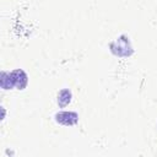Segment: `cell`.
I'll use <instances>...</instances> for the list:
<instances>
[{"mask_svg": "<svg viewBox=\"0 0 157 157\" xmlns=\"http://www.w3.org/2000/svg\"><path fill=\"white\" fill-rule=\"evenodd\" d=\"M71 98H72V93L69 88H63L61 91H59L58 99H56L59 108H65L66 105H69L71 102Z\"/></svg>", "mask_w": 157, "mask_h": 157, "instance_id": "obj_4", "label": "cell"}, {"mask_svg": "<svg viewBox=\"0 0 157 157\" xmlns=\"http://www.w3.org/2000/svg\"><path fill=\"white\" fill-rule=\"evenodd\" d=\"M10 78H11V85L12 87L22 91L26 88L28 83V76L22 69H16L10 71Z\"/></svg>", "mask_w": 157, "mask_h": 157, "instance_id": "obj_2", "label": "cell"}, {"mask_svg": "<svg viewBox=\"0 0 157 157\" xmlns=\"http://www.w3.org/2000/svg\"><path fill=\"white\" fill-rule=\"evenodd\" d=\"M0 86L2 90H12V85H11V78H10V72L7 71H1V76H0Z\"/></svg>", "mask_w": 157, "mask_h": 157, "instance_id": "obj_5", "label": "cell"}, {"mask_svg": "<svg viewBox=\"0 0 157 157\" xmlns=\"http://www.w3.org/2000/svg\"><path fill=\"white\" fill-rule=\"evenodd\" d=\"M109 49L115 56H119V58H129L134 54L130 38L126 34H121L117 39H114L109 44Z\"/></svg>", "mask_w": 157, "mask_h": 157, "instance_id": "obj_1", "label": "cell"}, {"mask_svg": "<svg viewBox=\"0 0 157 157\" xmlns=\"http://www.w3.org/2000/svg\"><path fill=\"white\" fill-rule=\"evenodd\" d=\"M54 119L58 124L65 125V126H71L77 124L78 121V114L76 112H67V110H61L55 113Z\"/></svg>", "mask_w": 157, "mask_h": 157, "instance_id": "obj_3", "label": "cell"}]
</instances>
